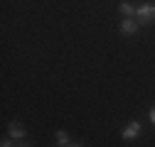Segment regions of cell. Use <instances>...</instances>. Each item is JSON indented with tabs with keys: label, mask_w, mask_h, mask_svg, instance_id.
I'll use <instances>...</instances> for the list:
<instances>
[{
	"label": "cell",
	"mask_w": 155,
	"mask_h": 147,
	"mask_svg": "<svg viewBox=\"0 0 155 147\" xmlns=\"http://www.w3.org/2000/svg\"><path fill=\"white\" fill-rule=\"evenodd\" d=\"M135 20H138V25H153L155 22V3H143L135 10Z\"/></svg>",
	"instance_id": "6da1fadb"
},
{
	"label": "cell",
	"mask_w": 155,
	"mask_h": 147,
	"mask_svg": "<svg viewBox=\"0 0 155 147\" xmlns=\"http://www.w3.org/2000/svg\"><path fill=\"white\" fill-rule=\"evenodd\" d=\"M67 147H84V145H76V142H71V145H67Z\"/></svg>",
	"instance_id": "30bf717a"
},
{
	"label": "cell",
	"mask_w": 155,
	"mask_h": 147,
	"mask_svg": "<svg viewBox=\"0 0 155 147\" xmlns=\"http://www.w3.org/2000/svg\"><path fill=\"white\" fill-rule=\"evenodd\" d=\"M140 130H143L140 123H138V120H130L123 130H121V137H123V140H135V137L140 135Z\"/></svg>",
	"instance_id": "7a4b0ae2"
},
{
	"label": "cell",
	"mask_w": 155,
	"mask_h": 147,
	"mask_svg": "<svg viewBox=\"0 0 155 147\" xmlns=\"http://www.w3.org/2000/svg\"><path fill=\"white\" fill-rule=\"evenodd\" d=\"M148 115H150V123L155 125V108H150V113H148Z\"/></svg>",
	"instance_id": "52a82bcc"
},
{
	"label": "cell",
	"mask_w": 155,
	"mask_h": 147,
	"mask_svg": "<svg viewBox=\"0 0 155 147\" xmlns=\"http://www.w3.org/2000/svg\"><path fill=\"white\" fill-rule=\"evenodd\" d=\"M15 147H32V142H27V140H22L20 145H15Z\"/></svg>",
	"instance_id": "ba28073f"
},
{
	"label": "cell",
	"mask_w": 155,
	"mask_h": 147,
	"mask_svg": "<svg viewBox=\"0 0 155 147\" xmlns=\"http://www.w3.org/2000/svg\"><path fill=\"white\" fill-rule=\"evenodd\" d=\"M57 142H59V147H67V145H71V140H69V133H67V130H57Z\"/></svg>",
	"instance_id": "8992f818"
},
{
	"label": "cell",
	"mask_w": 155,
	"mask_h": 147,
	"mask_svg": "<svg viewBox=\"0 0 155 147\" xmlns=\"http://www.w3.org/2000/svg\"><path fill=\"white\" fill-rule=\"evenodd\" d=\"M121 32L123 34H135V32H138V20H135V17H123Z\"/></svg>",
	"instance_id": "277c9868"
},
{
	"label": "cell",
	"mask_w": 155,
	"mask_h": 147,
	"mask_svg": "<svg viewBox=\"0 0 155 147\" xmlns=\"http://www.w3.org/2000/svg\"><path fill=\"white\" fill-rule=\"evenodd\" d=\"M8 135H10V140H25L27 133H25V127H22L20 123H15V120H12V123L8 125Z\"/></svg>",
	"instance_id": "3957f363"
},
{
	"label": "cell",
	"mask_w": 155,
	"mask_h": 147,
	"mask_svg": "<svg viewBox=\"0 0 155 147\" xmlns=\"http://www.w3.org/2000/svg\"><path fill=\"white\" fill-rule=\"evenodd\" d=\"M135 10H138V8H133L130 3H121V5H118V12H121L123 17H135Z\"/></svg>",
	"instance_id": "5b68a950"
},
{
	"label": "cell",
	"mask_w": 155,
	"mask_h": 147,
	"mask_svg": "<svg viewBox=\"0 0 155 147\" xmlns=\"http://www.w3.org/2000/svg\"><path fill=\"white\" fill-rule=\"evenodd\" d=\"M0 147H15V145H12L10 140H3V145H0Z\"/></svg>",
	"instance_id": "9c48e42d"
}]
</instances>
